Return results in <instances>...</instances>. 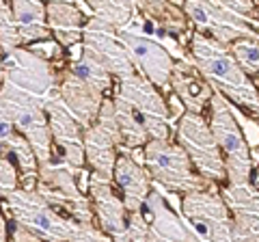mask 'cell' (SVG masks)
Masks as SVG:
<instances>
[{
    "label": "cell",
    "instance_id": "cell-1",
    "mask_svg": "<svg viewBox=\"0 0 259 242\" xmlns=\"http://www.w3.org/2000/svg\"><path fill=\"white\" fill-rule=\"evenodd\" d=\"M190 56L214 91H221L229 102L242 108L248 117L259 119V89L250 74L236 61L227 44L205 33H192Z\"/></svg>",
    "mask_w": 259,
    "mask_h": 242
},
{
    "label": "cell",
    "instance_id": "cell-2",
    "mask_svg": "<svg viewBox=\"0 0 259 242\" xmlns=\"http://www.w3.org/2000/svg\"><path fill=\"white\" fill-rule=\"evenodd\" d=\"M5 210L9 219L26 225L37 231L44 240L50 242H91V240H112L95 223L74 221L59 212L52 204L39 195L37 188H18L5 197Z\"/></svg>",
    "mask_w": 259,
    "mask_h": 242
},
{
    "label": "cell",
    "instance_id": "cell-3",
    "mask_svg": "<svg viewBox=\"0 0 259 242\" xmlns=\"http://www.w3.org/2000/svg\"><path fill=\"white\" fill-rule=\"evenodd\" d=\"M209 126L216 136V143L223 151L229 182H248L255 169L253 147L242 130L236 106L221 91H214L209 100Z\"/></svg>",
    "mask_w": 259,
    "mask_h": 242
},
{
    "label": "cell",
    "instance_id": "cell-4",
    "mask_svg": "<svg viewBox=\"0 0 259 242\" xmlns=\"http://www.w3.org/2000/svg\"><path fill=\"white\" fill-rule=\"evenodd\" d=\"M143 151H145V167H147L151 180L168 192L186 195L190 190L205 188L212 184L194 169L188 151L180 143L171 141V136L149 139L145 143Z\"/></svg>",
    "mask_w": 259,
    "mask_h": 242
},
{
    "label": "cell",
    "instance_id": "cell-5",
    "mask_svg": "<svg viewBox=\"0 0 259 242\" xmlns=\"http://www.w3.org/2000/svg\"><path fill=\"white\" fill-rule=\"evenodd\" d=\"M78 171L80 169L71 167L67 160L54 158L46 165H39L35 188L48 204H52L65 216L82 223H95L91 197L84 195L76 184Z\"/></svg>",
    "mask_w": 259,
    "mask_h": 242
},
{
    "label": "cell",
    "instance_id": "cell-6",
    "mask_svg": "<svg viewBox=\"0 0 259 242\" xmlns=\"http://www.w3.org/2000/svg\"><path fill=\"white\" fill-rule=\"evenodd\" d=\"M0 95H3L5 106L9 110L15 128L32 145L39 165L54 160V141L50 124H48V112L44 108V100L35 98L26 89L11 83L9 78H5L3 87H0Z\"/></svg>",
    "mask_w": 259,
    "mask_h": 242
},
{
    "label": "cell",
    "instance_id": "cell-7",
    "mask_svg": "<svg viewBox=\"0 0 259 242\" xmlns=\"http://www.w3.org/2000/svg\"><path fill=\"white\" fill-rule=\"evenodd\" d=\"M177 143L188 151L194 169L212 184H221L227 180V165L223 151L216 143L209 121L203 119L201 112L184 110L177 117Z\"/></svg>",
    "mask_w": 259,
    "mask_h": 242
},
{
    "label": "cell",
    "instance_id": "cell-8",
    "mask_svg": "<svg viewBox=\"0 0 259 242\" xmlns=\"http://www.w3.org/2000/svg\"><path fill=\"white\" fill-rule=\"evenodd\" d=\"M180 212L199 240H233V219L216 184L186 192L180 201Z\"/></svg>",
    "mask_w": 259,
    "mask_h": 242
},
{
    "label": "cell",
    "instance_id": "cell-9",
    "mask_svg": "<svg viewBox=\"0 0 259 242\" xmlns=\"http://www.w3.org/2000/svg\"><path fill=\"white\" fill-rule=\"evenodd\" d=\"M160 91L162 89H158L139 71H134L132 76L119 78V85L115 89V95L123 98L141 115L151 139L171 136V108Z\"/></svg>",
    "mask_w": 259,
    "mask_h": 242
},
{
    "label": "cell",
    "instance_id": "cell-10",
    "mask_svg": "<svg viewBox=\"0 0 259 242\" xmlns=\"http://www.w3.org/2000/svg\"><path fill=\"white\" fill-rule=\"evenodd\" d=\"M121 145H123V134L117 121L115 102L112 98H104L97 119L84 128V156L91 171L106 177L115 175V163Z\"/></svg>",
    "mask_w": 259,
    "mask_h": 242
},
{
    "label": "cell",
    "instance_id": "cell-11",
    "mask_svg": "<svg viewBox=\"0 0 259 242\" xmlns=\"http://www.w3.org/2000/svg\"><path fill=\"white\" fill-rule=\"evenodd\" d=\"M188 20L197 30L229 46L238 37H259V24L242 18L218 0H182Z\"/></svg>",
    "mask_w": 259,
    "mask_h": 242
},
{
    "label": "cell",
    "instance_id": "cell-12",
    "mask_svg": "<svg viewBox=\"0 0 259 242\" xmlns=\"http://www.w3.org/2000/svg\"><path fill=\"white\" fill-rule=\"evenodd\" d=\"M5 78L26 89L39 100H46L59 89V67L35 54L28 46H20L5 54Z\"/></svg>",
    "mask_w": 259,
    "mask_h": 242
},
{
    "label": "cell",
    "instance_id": "cell-13",
    "mask_svg": "<svg viewBox=\"0 0 259 242\" xmlns=\"http://www.w3.org/2000/svg\"><path fill=\"white\" fill-rule=\"evenodd\" d=\"M82 46L84 50L91 52L95 59H100L106 65L112 76L117 80L132 76L136 71V65L130 56L127 48L123 46L119 37V28H115L112 24L104 22L102 18H89L82 30Z\"/></svg>",
    "mask_w": 259,
    "mask_h": 242
},
{
    "label": "cell",
    "instance_id": "cell-14",
    "mask_svg": "<svg viewBox=\"0 0 259 242\" xmlns=\"http://www.w3.org/2000/svg\"><path fill=\"white\" fill-rule=\"evenodd\" d=\"M44 108L48 112V124H50L52 141H54L56 147H59L61 158L67 160L71 167H76L82 171L84 165H87L84 128L80 126V121L67 110L59 89L44 100Z\"/></svg>",
    "mask_w": 259,
    "mask_h": 242
},
{
    "label": "cell",
    "instance_id": "cell-15",
    "mask_svg": "<svg viewBox=\"0 0 259 242\" xmlns=\"http://www.w3.org/2000/svg\"><path fill=\"white\" fill-rule=\"evenodd\" d=\"M119 37L123 42V46L127 48L139 74L149 78L158 89L171 87L175 59L168 54L164 46H160L158 42L145 37L143 33H139L134 28H119Z\"/></svg>",
    "mask_w": 259,
    "mask_h": 242
},
{
    "label": "cell",
    "instance_id": "cell-16",
    "mask_svg": "<svg viewBox=\"0 0 259 242\" xmlns=\"http://www.w3.org/2000/svg\"><path fill=\"white\" fill-rule=\"evenodd\" d=\"M89 197L93 204V212L100 227L106 236L117 240L127 227V208L123 197H119L112 186V177L93 171L89 177Z\"/></svg>",
    "mask_w": 259,
    "mask_h": 242
},
{
    "label": "cell",
    "instance_id": "cell-17",
    "mask_svg": "<svg viewBox=\"0 0 259 242\" xmlns=\"http://www.w3.org/2000/svg\"><path fill=\"white\" fill-rule=\"evenodd\" d=\"M221 192L233 214V240H259V184L229 182Z\"/></svg>",
    "mask_w": 259,
    "mask_h": 242
},
{
    "label": "cell",
    "instance_id": "cell-18",
    "mask_svg": "<svg viewBox=\"0 0 259 242\" xmlns=\"http://www.w3.org/2000/svg\"><path fill=\"white\" fill-rule=\"evenodd\" d=\"M59 93L67 110L80 121L82 128L91 126L100 115V108L104 104V91L89 85L87 80L78 78L67 67V63H63L59 67Z\"/></svg>",
    "mask_w": 259,
    "mask_h": 242
},
{
    "label": "cell",
    "instance_id": "cell-19",
    "mask_svg": "<svg viewBox=\"0 0 259 242\" xmlns=\"http://www.w3.org/2000/svg\"><path fill=\"white\" fill-rule=\"evenodd\" d=\"M3 83H5V67H0V87H3ZM0 149H3L7 156H13L18 160L24 186L35 188L37 175H39V160H37L35 149H32L28 139L15 128L9 110L5 106L3 95H0Z\"/></svg>",
    "mask_w": 259,
    "mask_h": 242
},
{
    "label": "cell",
    "instance_id": "cell-20",
    "mask_svg": "<svg viewBox=\"0 0 259 242\" xmlns=\"http://www.w3.org/2000/svg\"><path fill=\"white\" fill-rule=\"evenodd\" d=\"M143 214L149 225V236L151 240H171V242H194L199 240L182 212H173L166 206L164 197L158 190H151L143 204Z\"/></svg>",
    "mask_w": 259,
    "mask_h": 242
},
{
    "label": "cell",
    "instance_id": "cell-21",
    "mask_svg": "<svg viewBox=\"0 0 259 242\" xmlns=\"http://www.w3.org/2000/svg\"><path fill=\"white\" fill-rule=\"evenodd\" d=\"M171 89L186 110L201 112V115H203V110L209 106V100H212V95H214L212 85H209L203 78V74L197 69L192 56L190 59L184 56L182 61H175L173 76H171Z\"/></svg>",
    "mask_w": 259,
    "mask_h": 242
},
{
    "label": "cell",
    "instance_id": "cell-22",
    "mask_svg": "<svg viewBox=\"0 0 259 242\" xmlns=\"http://www.w3.org/2000/svg\"><path fill=\"white\" fill-rule=\"evenodd\" d=\"M112 180H115V186L119 188L121 197L125 201L127 212L143 208L145 199L151 192V182H153L147 167L139 163L134 156H130L127 151H119Z\"/></svg>",
    "mask_w": 259,
    "mask_h": 242
},
{
    "label": "cell",
    "instance_id": "cell-23",
    "mask_svg": "<svg viewBox=\"0 0 259 242\" xmlns=\"http://www.w3.org/2000/svg\"><path fill=\"white\" fill-rule=\"evenodd\" d=\"M46 11L50 33L65 50L82 42V30L87 20L74 3H69V0H48Z\"/></svg>",
    "mask_w": 259,
    "mask_h": 242
},
{
    "label": "cell",
    "instance_id": "cell-24",
    "mask_svg": "<svg viewBox=\"0 0 259 242\" xmlns=\"http://www.w3.org/2000/svg\"><path fill=\"white\" fill-rule=\"evenodd\" d=\"M9 3L15 22H18L22 46L52 37L50 26H48V11L44 0H9Z\"/></svg>",
    "mask_w": 259,
    "mask_h": 242
},
{
    "label": "cell",
    "instance_id": "cell-25",
    "mask_svg": "<svg viewBox=\"0 0 259 242\" xmlns=\"http://www.w3.org/2000/svg\"><path fill=\"white\" fill-rule=\"evenodd\" d=\"M112 102H115V112H117L121 134H123V145L119 147V151L145 147V143H147L151 136H149V130H147V126H145V121L141 119V115L130 106L123 98H119V95H112Z\"/></svg>",
    "mask_w": 259,
    "mask_h": 242
},
{
    "label": "cell",
    "instance_id": "cell-26",
    "mask_svg": "<svg viewBox=\"0 0 259 242\" xmlns=\"http://www.w3.org/2000/svg\"><path fill=\"white\" fill-rule=\"evenodd\" d=\"M87 3L97 18L112 24L115 28L127 26L139 13L136 7L132 5V0H87Z\"/></svg>",
    "mask_w": 259,
    "mask_h": 242
},
{
    "label": "cell",
    "instance_id": "cell-27",
    "mask_svg": "<svg viewBox=\"0 0 259 242\" xmlns=\"http://www.w3.org/2000/svg\"><path fill=\"white\" fill-rule=\"evenodd\" d=\"M229 50L246 74L259 76V37H238L229 44Z\"/></svg>",
    "mask_w": 259,
    "mask_h": 242
},
{
    "label": "cell",
    "instance_id": "cell-28",
    "mask_svg": "<svg viewBox=\"0 0 259 242\" xmlns=\"http://www.w3.org/2000/svg\"><path fill=\"white\" fill-rule=\"evenodd\" d=\"M0 44H3L5 54H9L15 50V48L22 46L18 22H15V15H13L9 0H0Z\"/></svg>",
    "mask_w": 259,
    "mask_h": 242
},
{
    "label": "cell",
    "instance_id": "cell-29",
    "mask_svg": "<svg viewBox=\"0 0 259 242\" xmlns=\"http://www.w3.org/2000/svg\"><path fill=\"white\" fill-rule=\"evenodd\" d=\"M119 242H134V240H151L149 236V225H147V219H145L143 210H134V212L127 214V227L125 231L121 233L117 238Z\"/></svg>",
    "mask_w": 259,
    "mask_h": 242
},
{
    "label": "cell",
    "instance_id": "cell-30",
    "mask_svg": "<svg viewBox=\"0 0 259 242\" xmlns=\"http://www.w3.org/2000/svg\"><path fill=\"white\" fill-rule=\"evenodd\" d=\"M18 188H20V175L15 171V165L0 149V199L9 197Z\"/></svg>",
    "mask_w": 259,
    "mask_h": 242
},
{
    "label": "cell",
    "instance_id": "cell-31",
    "mask_svg": "<svg viewBox=\"0 0 259 242\" xmlns=\"http://www.w3.org/2000/svg\"><path fill=\"white\" fill-rule=\"evenodd\" d=\"M28 48L35 54L39 56H44V59L48 61H52L54 65L59 63V65H63V50L65 48L56 42L54 37H48V39H41V42H35V44H28Z\"/></svg>",
    "mask_w": 259,
    "mask_h": 242
},
{
    "label": "cell",
    "instance_id": "cell-32",
    "mask_svg": "<svg viewBox=\"0 0 259 242\" xmlns=\"http://www.w3.org/2000/svg\"><path fill=\"white\" fill-rule=\"evenodd\" d=\"M11 231H9V238L13 240H18V242H24V240H30V242H37V240H44L41 236H39L37 231H32L30 227H26V225H22L18 221H13L11 219Z\"/></svg>",
    "mask_w": 259,
    "mask_h": 242
},
{
    "label": "cell",
    "instance_id": "cell-33",
    "mask_svg": "<svg viewBox=\"0 0 259 242\" xmlns=\"http://www.w3.org/2000/svg\"><path fill=\"white\" fill-rule=\"evenodd\" d=\"M7 238H9V227H7V221H5L3 212H0V242H5Z\"/></svg>",
    "mask_w": 259,
    "mask_h": 242
},
{
    "label": "cell",
    "instance_id": "cell-34",
    "mask_svg": "<svg viewBox=\"0 0 259 242\" xmlns=\"http://www.w3.org/2000/svg\"><path fill=\"white\" fill-rule=\"evenodd\" d=\"M0 67H5V50H3V44H0Z\"/></svg>",
    "mask_w": 259,
    "mask_h": 242
},
{
    "label": "cell",
    "instance_id": "cell-35",
    "mask_svg": "<svg viewBox=\"0 0 259 242\" xmlns=\"http://www.w3.org/2000/svg\"><path fill=\"white\" fill-rule=\"evenodd\" d=\"M255 184H259V163H257V167H255Z\"/></svg>",
    "mask_w": 259,
    "mask_h": 242
},
{
    "label": "cell",
    "instance_id": "cell-36",
    "mask_svg": "<svg viewBox=\"0 0 259 242\" xmlns=\"http://www.w3.org/2000/svg\"><path fill=\"white\" fill-rule=\"evenodd\" d=\"M257 89H259V83H257Z\"/></svg>",
    "mask_w": 259,
    "mask_h": 242
}]
</instances>
